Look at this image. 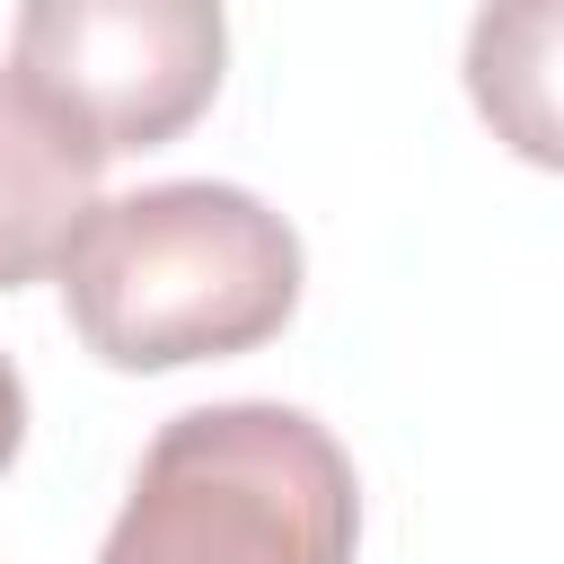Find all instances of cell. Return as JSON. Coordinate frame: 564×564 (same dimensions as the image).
Here are the masks:
<instances>
[{
    "mask_svg": "<svg viewBox=\"0 0 564 564\" xmlns=\"http://www.w3.org/2000/svg\"><path fill=\"white\" fill-rule=\"evenodd\" d=\"M62 308L106 370H185L256 352L300 308V229L212 176L88 203L62 247Z\"/></svg>",
    "mask_w": 564,
    "mask_h": 564,
    "instance_id": "obj_1",
    "label": "cell"
},
{
    "mask_svg": "<svg viewBox=\"0 0 564 564\" xmlns=\"http://www.w3.org/2000/svg\"><path fill=\"white\" fill-rule=\"evenodd\" d=\"M361 485L344 441L273 397L167 414L97 564H352Z\"/></svg>",
    "mask_w": 564,
    "mask_h": 564,
    "instance_id": "obj_2",
    "label": "cell"
},
{
    "mask_svg": "<svg viewBox=\"0 0 564 564\" xmlns=\"http://www.w3.org/2000/svg\"><path fill=\"white\" fill-rule=\"evenodd\" d=\"M9 70L97 150H167L229 70L220 0H18Z\"/></svg>",
    "mask_w": 564,
    "mask_h": 564,
    "instance_id": "obj_3",
    "label": "cell"
},
{
    "mask_svg": "<svg viewBox=\"0 0 564 564\" xmlns=\"http://www.w3.org/2000/svg\"><path fill=\"white\" fill-rule=\"evenodd\" d=\"M97 150L18 79L0 70V291L44 282L97 203Z\"/></svg>",
    "mask_w": 564,
    "mask_h": 564,
    "instance_id": "obj_4",
    "label": "cell"
},
{
    "mask_svg": "<svg viewBox=\"0 0 564 564\" xmlns=\"http://www.w3.org/2000/svg\"><path fill=\"white\" fill-rule=\"evenodd\" d=\"M546 35H555V9L546 0H485L476 9V44H467L476 106L529 159H555V132H546Z\"/></svg>",
    "mask_w": 564,
    "mask_h": 564,
    "instance_id": "obj_5",
    "label": "cell"
},
{
    "mask_svg": "<svg viewBox=\"0 0 564 564\" xmlns=\"http://www.w3.org/2000/svg\"><path fill=\"white\" fill-rule=\"evenodd\" d=\"M18 449H26V379H18V361L0 352V476H9Z\"/></svg>",
    "mask_w": 564,
    "mask_h": 564,
    "instance_id": "obj_6",
    "label": "cell"
}]
</instances>
